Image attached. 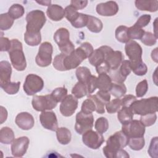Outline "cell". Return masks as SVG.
Returning a JSON list of instances; mask_svg holds the SVG:
<instances>
[{
	"instance_id": "58",
	"label": "cell",
	"mask_w": 158,
	"mask_h": 158,
	"mask_svg": "<svg viewBox=\"0 0 158 158\" xmlns=\"http://www.w3.org/2000/svg\"><path fill=\"white\" fill-rule=\"evenodd\" d=\"M88 1L86 0H72L70 1V5L77 10L79 9H84L88 4Z\"/></svg>"
},
{
	"instance_id": "18",
	"label": "cell",
	"mask_w": 158,
	"mask_h": 158,
	"mask_svg": "<svg viewBox=\"0 0 158 158\" xmlns=\"http://www.w3.org/2000/svg\"><path fill=\"white\" fill-rule=\"evenodd\" d=\"M118 6L115 1H109L99 3L96 6V12L101 15L110 17L115 15L118 11Z\"/></svg>"
},
{
	"instance_id": "45",
	"label": "cell",
	"mask_w": 158,
	"mask_h": 158,
	"mask_svg": "<svg viewBox=\"0 0 158 158\" xmlns=\"http://www.w3.org/2000/svg\"><path fill=\"white\" fill-rule=\"evenodd\" d=\"M157 120V115L156 113L148 114L141 115L139 121L146 127L154 125Z\"/></svg>"
},
{
	"instance_id": "14",
	"label": "cell",
	"mask_w": 158,
	"mask_h": 158,
	"mask_svg": "<svg viewBox=\"0 0 158 158\" xmlns=\"http://www.w3.org/2000/svg\"><path fill=\"white\" fill-rule=\"evenodd\" d=\"M41 125L51 131H56L58 128V122L56 114L52 111H44L40 115Z\"/></svg>"
},
{
	"instance_id": "11",
	"label": "cell",
	"mask_w": 158,
	"mask_h": 158,
	"mask_svg": "<svg viewBox=\"0 0 158 158\" xmlns=\"http://www.w3.org/2000/svg\"><path fill=\"white\" fill-rule=\"evenodd\" d=\"M122 131L126 134L129 138L144 136L145 127L139 120H132L129 123L122 125Z\"/></svg>"
},
{
	"instance_id": "62",
	"label": "cell",
	"mask_w": 158,
	"mask_h": 158,
	"mask_svg": "<svg viewBox=\"0 0 158 158\" xmlns=\"http://www.w3.org/2000/svg\"><path fill=\"white\" fill-rule=\"evenodd\" d=\"M37 3L38 4H40L43 6H49L51 5V1H36Z\"/></svg>"
},
{
	"instance_id": "51",
	"label": "cell",
	"mask_w": 158,
	"mask_h": 158,
	"mask_svg": "<svg viewBox=\"0 0 158 158\" xmlns=\"http://www.w3.org/2000/svg\"><path fill=\"white\" fill-rule=\"evenodd\" d=\"M66 55L60 53L59 55L55 56L54 60H53V67L59 71H65L64 67V59Z\"/></svg>"
},
{
	"instance_id": "43",
	"label": "cell",
	"mask_w": 158,
	"mask_h": 158,
	"mask_svg": "<svg viewBox=\"0 0 158 158\" xmlns=\"http://www.w3.org/2000/svg\"><path fill=\"white\" fill-rule=\"evenodd\" d=\"M57 102H62L67 96V89L65 87H59L54 89L51 94Z\"/></svg>"
},
{
	"instance_id": "25",
	"label": "cell",
	"mask_w": 158,
	"mask_h": 158,
	"mask_svg": "<svg viewBox=\"0 0 158 158\" xmlns=\"http://www.w3.org/2000/svg\"><path fill=\"white\" fill-rule=\"evenodd\" d=\"M56 136L59 143L63 145H66L70 142L72 134L67 128L60 127L56 130Z\"/></svg>"
},
{
	"instance_id": "15",
	"label": "cell",
	"mask_w": 158,
	"mask_h": 158,
	"mask_svg": "<svg viewBox=\"0 0 158 158\" xmlns=\"http://www.w3.org/2000/svg\"><path fill=\"white\" fill-rule=\"evenodd\" d=\"M29 143V138L27 136H21L14 139L11 144V152L13 156L22 157L26 153Z\"/></svg>"
},
{
	"instance_id": "20",
	"label": "cell",
	"mask_w": 158,
	"mask_h": 158,
	"mask_svg": "<svg viewBox=\"0 0 158 158\" xmlns=\"http://www.w3.org/2000/svg\"><path fill=\"white\" fill-rule=\"evenodd\" d=\"M123 58L124 56L121 51L112 49L106 54L105 60L108 64L110 70H115L120 67Z\"/></svg>"
},
{
	"instance_id": "41",
	"label": "cell",
	"mask_w": 158,
	"mask_h": 158,
	"mask_svg": "<svg viewBox=\"0 0 158 158\" xmlns=\"http://www.w3.org/2000/svg\"><path fill=\"white\" fill-rule=\"evenodd\" d=\"M96 107L94 101L90 98H87L82 103L81 111L84 114H89L96 111Z\"/></svg>"
},
{
	"instance_id": "38",
	"label": "cell",
	"mask_w": 158,
	"mask_h": 158,
	"mask_svg": "<svg viewBox=\"0 0 158 158\" xmlns=\"http://www.w3.org/2000/svg\"><path fill=\"white\" fill-rule=\"evenodd\" d=\"M145 31L134 25L128 28V36L130 40H141Z\"/></svg>"
},
{
	"instance_id": "61",
	"label": "cell",
	"mask_w": 158,
	"mask_h": 158,
	"mask_svg": "<svg viewBox=\"0 0 158 158\" xmlns=\"http://www.w3.org/2000/svg\"><path fill=\"white\" fill-rule=\"evenodd\" d=\"M157 49H158V48H155V49L152 51V52H151V57H152V60H153L155 62H156V63L158 62Z\"/></svg>"
},
{
	"instance_id": "57",
	"label": "cell",
	"mask_w": 158,
	"mask_h": 158,
	"mask_svg": "<svg viewBox=\"0 0 158 158\" xmlns=\"http://www.w3.org/2000/svg\"><path fill=\"white\" fill-rule=\"evenodd\" d=\"M136 97L131 94H127L125 95L122 99H121V104L122 107H130V106L136 101Z\"/></svg>"
},
{
	"instance_id": "17",
	"label": "cell",
	"mask_w": 158,
	"mask_h": 158,
	"mask_svg": "<svg viewBox=\"0 0 158 158\" xmlns=\"http://www.w3.org/2000/svg\"><path fill=\"white\" fill-rule=\"evenodd\" d=\"M112 49L108 46H102L94 50L93 53L88 57V61L94 67H98L105 61L106 54Z\"/></svg>"
},
{
	"instance_id": "26",
	"label": "cell",
	"mask_w": 158,
	"mask_h": 158,
	"mask_svg": "<svg viewBox=\"0 0 158 158\" xmlns=\"http://www.w3.org/2000/svg\"><path fill=\"white\" fill-rule=\"evenodd\" d=\"M133 115L134 114L130 107H122V108L118 111L117 118L122 125H125L133 120Z\"/></svg>"
},
{
	"instance_id": "5",
	"label": "cell",
	"mask_w": 158,
	"mask_h": 158,
	"mask_svg": "<svg viewBox=\"0 0 158 158\" xmlns=\"http://www.w3.org/2000/svg\"><path fill=\"white\" fill-rule=\"evenodd\" d=\"M26 31L40 33L46 22L44 12L40 10H33L29 12L26 16Z\"/></svg>"
},
{
	"instance_id": "56",
	"label": "cell",
	"mask_w": 158,
	"mask_h": 158,
	"mask_svg": "<svg viewBox=\"0 0 158 158\" xmlns=\"http://www.w3.org/2000/svg\"><path fill=\"white\" fill-rule=\"evenodd\" d=\"M11 47V41L7 38L1 36L0 38V51H9Z\"/></svg>"
},
{
	"instance_id": "22",
	"label": "cell",
	"mask_w": 158,
	"mask_h": 158,
	"mask_svg": "<svg viewBox=\"0 0 158 158\" xmlns=\"http://www.w3.org/2000/svg\"><path fill=\"white\" fill-rule=\"evenodd\" d=\"M12 68L10 63L6 60L0 62V86L10 81Z\"/></svg>"
},
{
	"instance_id": "31",
	"label": "cell",
	"mask_w": 158,
	"mask_h": 158,
	"mask_svg": "<svg viewBox=\"0 0 158 158\" xmlns=\"http://www.w3.org/2000/svg\"><path fill=\"white\" fill-rule=\"evenodd\" d=\"M128 27L124 25L118 26L115 31V36L118 41L127 43L130 40L128 36Z\"/></svg>"
},
{
	"instance_id": "40",
	"label": "cell",
	"mask_w": 158,
	"mask_h": 158,
	"mask_svg": "<svg viewBox=\"0 0 158 158\" xmlns=\"http://www.w3.org/2000/svg\"><path fill=\"white\" fill-rule=\"evenodd\" d=\"M20 86V82H9L1 86L3 90L9 94H15L18 93Z\"/></svg>"
},
{
	"instance_id": "54",
	"label": "cell",
	"mask_w": 158,
	"mask_h": 158,
	"mask_svg": "<svg viewBox=\"0 0 158 158\" xmlns=\"http://www.w3.org/2000/svg\"><path fill=\"white\" fill-rule=\"evenodd\" d=\"M88 98H90L95 103L96 105V112L99 114H104L105 112V105L102 103L96 96V95H92V94H89V96H88Z\"/></svg>"
},
{
	"instance_id": "33",
	"label": "cell",
	"mask_w": 158,
	"mask_h": 158,
	"mask_svg": "<svg viewBox=\"0 0 158 158\" xmlns=\"http://www.w3.org/2000/svg\"><path fill=\"white\" fill-rule=\"evenodd\" d=\"M72 94L77 98H81L88 94L86 84L78 81L72 89Z\"/></svg>"
},
{
	"instance_id": "46",
	"label": "cell",
	"mask_w": 158,
	"mask_h": 158,
	"mask_svg": "<svg viewBox=\"0 0 158 158\" xmlns=\"http://www.w3.org/2000/svg\"><path fill=\"white\" fill-rule=\"evenodd\" d=\"M65 17L70 23L73 22L77 19L79 15V12L71 5L67 6L65 9Z\"/></svg>"
},
{
	"instance_id": "6",
	"label": "cell",
	"mask_w": 158,
	"mask_h": 158,
	"mask_svg": "<svg viewBox=\"0 0 158 158\" xmlns=\"http://www.w3.org/2000/svg\"><path fill=\"white\" fill-rule=\"evenodd\" d=\"M54 40L61 53L67 56L75 50V46L70 40V33L67 28H60L54 33Z\"/></svg>"
},
{
	"instance_id": "30",
	"label": "cell",
	"mask_w": 158,
	"mask_h": 158,
	"mask_svg": "<svg viewBox=\"0 0 158 158\" xmlns=\"http://www.w3.org/2000/svg\"><path fill=\"white\" fill-rule=\"evenodd\" d=\"M24 41L29 46H38L41 41V33H30L25 31L24 33Z\"/></svg>"
},
{
	"instance_id": "13",
	"label": "cell",
	"mask_w": 158,
	"mask_h": 158,
	"mask_svg": "<svg viewBox=\"0 0 158 158\" xmlns=\"http://www.w3.org/2000/svg\"><path fill=\"white\" fill-rule=\"evenodd\" d=\"M78 107V99L72 94L67 95L61 102L60 112L64 117L72 116Z\"/></svg>"
},
{
	"instance_id": "27",
	"label": "cell",
	"mask_w": 158,
	"mask_h": 158,
	"mask_svg": "<svg viewBox=\"0 0 158 158\" xmlns=\"http://www.w3.org/2000/svg\"><path fill=\"white\" fill-rule=\"evenodd\" d=\"M87 28L93 33H99L103 28L102 22L98 18L88 15Z\"/></svg>"
},
{
	"instance_id": "39",
	"label": "cell",
	"mask_w": 158,
	"mask_h": 158,
	"mask_svg": "<svg viewBox=\"0 0 158 158\" xmlns=\"http://www.w3.org/2000/svg\"><path fill=\"white\" fill-rule=\"evenodd\" d=\"M96 130L99 133H105L109 128V122L106 117H101L98 118L94 124Z\"/></svg>"
},
{
	"instance_id": "19",
	"label": "cell",
	"mask_w": 158,
	"mask_h": 158,
	"mask_svg": "<svg viewBox=\"0 0 158 158\" xmlns=\"http://www.w3.org/2000/svg\"><path fill=\"white\" fill-rule=\"evenodd\" d=\"M17 125L23 130H28L33 128L35 124V120L31 114L27 112L18 114L15 119Z\"/></svg>"
},
{
	"instance_id": "1",
	"label": "cell",
	"mask_w": 158,
	"mask_h": 158,
	"mask_svg": "<svg viewBox=\"0 0 158 158\" xmlns=\"http://www.w3.org/2000/svg\"><path fill=\"white\" fill-rule=\"evenodd\" d=\"M129 138L122 130L111 135L106 141V145L103 148L102 151L107 158L129 157L128 154L122 148L128 144Z\"/></svg>"
},
{
	"instance_id": "42",
	"label": "cell",
	"mask_w": 158,
	"mask_h": 158,
	"mask_svg": "<svg viewBox=\"0 0 158 158\" xmlns=\"http://www.w3.org/2000/svg\"><path fill=\"white\" fill-rule=\"evenodd\" d=\"M121 106V99L116 98L110 101L107 104H106V109L109 114H114L118 111Z\"/></svg>"
},
{
	"instance_id": "63",
	"label": "cell",
	"mask_w": 158,
	"mask_h": 158,
	"mask_svg": "<svg viewBox=\"0 0 158 158\" xmlns=\"http://www.w3.org/2000/svg\"><path fill=\"white\" fill-rule=\"evenodd\" d=\"M157 18H156V19H155V21H154V25H153V26H154V35L157 37Z\"/></svg>"
},
{
	"instance_id": "4",
	"label": "cell",
	"mask_w": 158,
	"mask_h": 158,
	"mask_svg": "<svg viewBox=\"0 0 158 158\" xmlns=\"http://www.w3.org/2000/svg\"><path fill=\"white\" fill-rule=\"evenodd\" d=\"M157 104L158 98L157 96H153L140 100L136 99L129 107L133 114L143 115L156 113L157 111Z\"/></svg>"
},
{
	"instance_id": "9",
	"label": "cell",
	"mask_w": 158,
	"mask_h": 158,
	"mask_svg": "<svg viewBox=\"0 0 158 158\" xmlns=\"http://www.w3.org/2000/svg\"><path fill=\"white\" fill-rule=\"evenodd\" d=\"M43 86V79L37 75L31 73L26 77L23 88L28 96H32L41 91Z\"/></svg>"
},
{
	"instance_id": "60",
	"label": "cell",
	"mask_w": 158,
	"mask_h": 158,
	"mask_svg": "<svg viewBox=\"0 0 158 158\" xmlns=\"http://www.w3.org/2000/svg\"><path fill=\"white\" fill-rule=\"evenodd\" d=\"M1 124L5 122L7 117V112L3 106H1Z\"/></svg>"
},
{
	"instance_id": "36",
	"label": "cell",
	"mask_w": 158,
	"mask_h": 158,
	"mask_svg": "<svg viewBox=\"0 0 158 158\" xmlns=\"http://www.w3.org/2000/svg\"><path fill=\"white\" fill-rule=\"evenodd\" d=\"M24 12V7L21 4H14L9 7L7 13L14 19H17L22 17L23 15Z\"/></svg>"
},
{
	"instance_id": "35",
	"label": "cell",
	"mask_w": 158,
	"mask_h": 158,
	"mask_svg": "<svg viewBox=\"0 0 158 158\" xmlns=\"http://www.w3.org/2000/svg\"><path fill=\"white\" fill-rule=\"evenodd\" d=\"M76 77L78 81L86 83L89 77L91 75V71L86 67H79L76 70Z\"/></svg>"
},
{
	"instance_id": "47",
	"label": "cell",
	"mask_w": 158,
	"mask_h": 158,
	"mask_svg": "<svg viewBox=\"0 0 158 158\" xmlns=\"http://www.w3.org/2000/svg\"><path fill=\"white\" fill-rule=\"evenodd\" d=\"M88 15L85 14L80 13L78 17L75 20H74L73 22L71 23L72 25L77 28H83L87 25L88 22Z\"/></svg>"
},
{
	"instance_id": "59",
	"label": "cell",
	"mask_w": 158,
	"mask_h": 158,
	"mask_svg": "<svg viewBox=\"0 0 158 158\" xmlns=\"http://www.w3.org/2000/svg\"><path fill=\"white\" fill-rule=\"evenodd\" d=\"M96 70L98 74L103 73H109V72L110 71V67L106 60L103 63H102L101 64L96 67Z\"/></svg>"
},
{
	"instance_id": "52",
	"label": "cell",
	"mask_w": 158,
	"mask_h": 158,
	"mask_svg": "<svg viewBox=\"0 0 158 158\" xmlns=\"http://www.w3.org/2000/svg\"><path fill=\"white\" fill-rule=\"evenodd\" d=\"M88 94H92L97 88V77L94 75H91L86 83Z\"/></svg>"
},
{
	"instance_id": "29",
	"label": "cell",
	"mask_w": 158,
	"mask_h": 158,
	"mask_svg": "<svg viewBox=\"0 0 158 158\" xmlns=\"http://www.w3.org/2000/svg\"><path fill=\"white\" fill-rule=\"evenodd\" d=\"M131 69L133 72L138 76L144 75L148 72V67L144 62L141 60L136 61H130Z\"/></svg>"
},
{
	"instance_id": "55",
	"label": "cell",
	"mask_w": 158,
	"mask_h": 158,
	"mask_svg": "<svg viewBox=\"0 0 158 158\" xmlns=\"http://www.w3.org/2000/svg\"><path fill=\"white\" fill-rule=\"evenodd\" d=\"M96 98L105 106L110 101V94L109 92L99 90L95 94Z\"/></svg>"
},
{
	"instance_id": "53",
	"label": "cell",
	"mask_w": 158,
	"mask_h": 158,
	"mask_svg": "<svg viewBox=\"0 0 158 158\" xmlns=\"http://www.w3.org/2000/svg\"><path fill=\"white\" fill-rule=\"evenodd\" d=\"M151 17L150 15L144 14V15L140 16L138 19L137 21L134 24V25L139 28H142L146 27L147 25H148V23L151 21Z\"/></svg>"
},
{
	"instance_id": "12",
	"label": "cell",
	"mask_w": 158,
	"mask_h": 158,
	"mask_svg": "<svg viewBox=\"0 0 158 158\" xmlns=\"http://www.w3.org/2000/svg\"><path fill=\"white\" fill-rule=\"evenodd\" d=\"M82 141L88 148L97 149L102 144L104 138L101 133L92 130H88L82 135Z\"/></svg>"
},
{
	"instance_id": "2",
	"label": "cell",
	"mask_w": 158,
	"mask_h": 158,
	"mask_svg": "<svg viewBox=\"0 0 158 158\" xmlns=\"http://www.w3.org/2000/svg\"><path fill=\"white\" fill-rule=\"evenodd\" d=\"M93 51V46L89 43H83L71 54L65 56L63 64L65 71L78 67L85 59L88 58Z\"/></svg>"
},
{
	"instance_id": "37",
	"label": "cell",
	"mask_w": 158,
	"mask_h": 158,
	"mask_svg": "<svg viewBox=\"0 0 158 158\" xmlns=\"http://www.w3.org/2000/svg\"><path fill=\"white\" fill-rule=\"evenodd\" d=\"M128 145L132 150L134 151H139L142 149L145 145L144 136L129 138Z\"/></svg>"
},
{
	"instance_id": "8",
	"label": "cell",
	"mask_w": 158,
	"mask_h": 158,
	"mask_svg": "<svg viewBox=\"0 0 158 158\" xmlns=\"http://www.w3.org/2000/svg\"><path fill=\"white\" fill-rule=\"evenodd\" d=\"M31 104L33 109L37 111L44 112L46 110H52L57 106V102L51 94L44 96L35 95L33 97Z\"/></svg>"
},
{
	"instance_id": "3",
	"label": "cell",
	"mask_w": 158,
	"mask_h": 158,
	"mask_svg": "<svg viewBox=\"0 0 158 158\" xmlns=\"http://www.w3.org/2000/svg\"><path fill=\"white\" fill-rule=\"evenodd\" d=\"M11 47L8 51L11 64L17 71H23L27 67V62L23 51L22 44L17 39H12Z\"/></svg>"
},
{
	"instance_id": "34",
	"label": "cell",
	"mask_w": 158,
	"mask_h": 158,
	"mask_svg": "<svg viewBox=\"0 0 158 158\" xmlns=\"http://www.w3.org/2000/svg\"><path fill=\"white\" fill-rule=\"evenodd\" d=\"M14 22V19L8 14L4 13L0 15V29L7 30L10 29Z\"/></svg>"
},
{
	"instance_id": "44",
	"label": "cell",
	"mask_w": 158,
	"mask_h": 158,
	"mask_svg": "<svg viewBox=\"0 0 158 158\" xmlns=\"http://www.w3.org/2000/svg\"><path fill=\"white\" fill-rule=\"evenodd\" d=\"M157 37L153 33L149 31H145L142 36L141 41L146 46H152L157 42Z\"/></svg>"
},
{
	"instance_id": "23",
	"label": "cell",
	"mask_w": 158,
	"mask_h": 158,
	"mask_svg": "<svg viewBox=\"0 0 158 158\" xmlns=\"http://www.w3.org/2000/svg\"><path fill=\"white\" fill-rule=\"evenodd\" d=\"M135 4L138 9L143 11L154 12L158 9V1L157 0H136L135 1Z\"/></svg>"
},
{
	"instance_id": "48",
	"label": "cell",
	"mask_w": 158,
	"mask_h": 158,
	"mask_svg": "<svg viewBox=\"0 0 158 158\" xmlns=\"http://www.w3.org/2000/svg\"><path fill=\"white\" fill-rule=\"evenodd\" d=\"M118 70L120 74L125 78H127V76L131 73V69L130 66V62L129 60H123L120 65V68H118Z\"/></svg>"
},
{
	"instance_id": "10",
	"label": "cell",
	"mask_w": 158,
	"mask_h": 158,
	"mask_svg": "<svg viewBox=\"0 0 158 158\" xmlns=\"http://www.w3.org/2000/svg\"><path fill=\"white\" fill-rule=\"evenodd\" d=\"M93 123L94 117L92 114H86L81 111L77 114L75 129L79 135H83L88 130H91Z\"/></svg>"
},
{
	"instance_id": "7",
	"label": "cell",
	"mask_w": 158,
	"mask_h": 158,
	"mask_svg": "<svg viewBox=\"0 0 158 158\" xmlns=\"http://www.w3.org/2000/svg\"><path fill=\"white\" fill-rule=\"evenodd\" d=\"M52 52L53 48L51 43L46 41L41 43L35 57L36 64L41 67H46L49 65L52 62Z\"/></svg>"
},
{
	"instance_id": "50",
	"label": "cell",
	"mask_w": 158,
	"mask_h": 158,
	"mask_svg": "<svg viewBox=\"0 0 158 158\" xmlns=\"http://www.w3.org/2000/svg\"><path fill=\"white\" fill-rule=\"evenodd\" d=\"M157 137H154L152 138L150 145L149 147V149L148 150V152L149 154V156L153 158H157L158 157V149H157V143H158V140H157Z\"/></svg>"
},
{
	"instance_id": "28",
	"label": "cell",
	"mask_w": 158,
	"mask_h": 158,
	"mask_svg": "<svg viewBox=\"0 0 158 158\" xmlns=\"http://www.w3.org/2000/svg\"><path fill=\"white\" fill-rule=\"evenodd\" d=\"M15 139V136L13 130L8 127H2L0 130V142L3 144H12Z\"/></svg>"
},
{
	"instance_id": "24",
	"label": "cell",
	"mask_w": 158,
	"mask_h": 158,
	"mask_svg": "<svg viewBox=\"0 0 158 158\" xmlns=\"http://www.w3.org/2000/svg\"><path fill=\"white\" fill-rule=\"evenodd\" d=\"M112 85V80L109 75L105 73L99 74L97 78V88L99 90L109 92Z\"/></svg>"
},
{
	"instance_id": "49",
	"label": "cell",
	"mask_w": 158,
	"mask_h": 158,
	"mask_svg": "<svg viewBox=\"0 0 158 158\" xmlns=\"http://www.w3.org/2000/svg\"><path fill=\"white\" fill-rule=\"evenodd\" d=\"M148 89V83L146 80H143L138 83L136 87V94L138 98H141L145 95Z\"/></svg>"
},
{
	"instance_id": "32",
	"label": "cell",
	"mask_w": 158,
	"mask_h": 158,
	"mask_svg": "<svg viewBox=\"0 0 158 158\" xmlns=\"http://www.w3.org/2000/svg\"><path fill=\"white\" fill-rule=\"evenodd\" d=\"M114 97L120 98L123 97L127 92V88L123 83H112V87L109 91Z\"/></svg>"
},
{
	"instance_id": "21",
	"label": "cell",
	"mask_w": 158,
	"mask_h": 158,
	"mask_svg": "<svg viewBox=\"0 0 158 158\" xmlns=\"http://www.w3.org/2000/svg\"><path fill=\"white\" fill-rule=\"evenodd\" d=\"M46 14L48 17L53 21H60L65 17V10L59 5L51 4L48 6Z\"/></svg>"
},
{
	"instance_id": "16",
	"label": "cell",
	"mask_w": 158,
	"mask_h": 158,
	"mask_svg": "<svg viewBox=\"0 0 158 158\" xmlns=\"http://www.w3.org/2000/svg\"><path fill=\"white\" fill-rule=\"evenodd\" d=\"M125 51L130 61H136L142 59L143 49L136 41L131 40L127 42L125 46Z\"/></svg>"
}]
</instances>
